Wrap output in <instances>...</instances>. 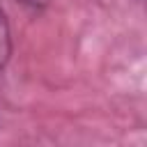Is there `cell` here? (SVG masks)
Returning a JSON list of instances; mask_svg holds the SVG:
<instances>
[{
  "label": "cell",
  "instance_id": "cell-1",
  "mask_svg": "<svg viewBox=\"0 0 147 147\" xmlns=\"http://www.w3.org/2000/svg\"><path fill=\"white\" fill-rule=\"evenodd\" d=\"M9 57H11V30H9L7 14L0 5V71L7 67Z\"/></svg>",
  "mask_w": 147,
  "mask_h": 147
},
{
  "label": "cell",
  "instance_id": "cell-2",
  "mask_svg": "<svg viewBox=\"0 0 147 147\" xmlns=\"http://www.w3.org/2000/svg\"><path fill=\"white\" fill-rule=\"evenodd\" d=\"M16 2H21V5H25L30 9H41V7L48 5V0H16Z\"/></svg>",
  "mask_w": 147,
  "mask_h": 147
}]
</instances>
